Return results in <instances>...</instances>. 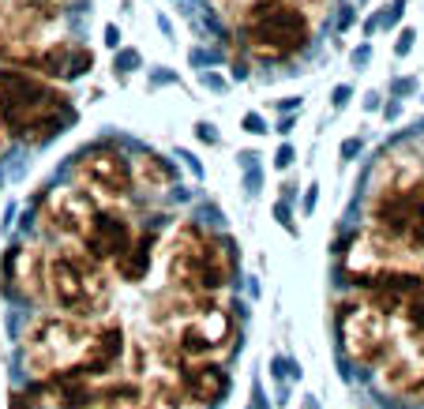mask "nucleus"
Segmentation results:
<instances>
[{
  "instance_id": "0eeeda50",
  "label": "nucleus",
  "mask_w": 424,
  "mask_h": 409,
  "mask_svg": "<svg viewBox=\"0 0 424 409\" xmlns=\"http://www.w3.org/2000/svg\"><path fill=\"white\" fill-rule=\"evenodd\" d=\"M154 334V331H151ZM180 360H222L237 349L241 323L222 297H196L188 312L162 334Z\"/></svg>"
},
{
  "instance_id": "20e7f679",
  "label": "nucleus",
  "mask_w": 424,
  "mask_h": 409,
  "mask_svg": "<svg viewBox=\"0 0 424 409\" xmlns=\"http://www.w3.org/2000/svg\"><path fill=\"white\" fill-rule=\"evenodd\" d=\"M45 301L60 315L101 319L113 301V278L79 244H60L45 252Z\"/></svg>"
},
{
  "instance_id": "b1692460",
  "label": "nucleus",
  "mask_w": 424,
  "mask_h": 409,
  "mask_svg": "<svg viewBox=\"0 0 424 409\" xmlns=\"http://www.w3.org/2000/svg\"><path fill=\"white\" fill-rule=\"evenodd\" d=\"M105 45H113V49L121 45V31H117V23H109V26H105Z\"/></svg>"
},
{
  "instance_id": "f8f14e48",
  "label": "nucleus",
  "mask_w": 424,
  "mask_h": 409,
  "mask_svg": "<svg viewBox=\"0 0 424 409\" xmlns=\"http://www.w3.org/2000/svg\"><path fill=\"white\" fill-rule=\"evenodd\" d=\"M0 290L8 301L34 304L45 301V248L42 244H12L0 256Z\"/></svg>"
},
{
  "instance_id": "c85d7f7f",
  "label": "nucleus",
  "mask_w": 424,
  "mask_h": 409,
  "mask_svg": "<svg viewBox=\"0 0 424 409\" xmlns=\"http://www.w3.org/2000/svg\"><path fill=\"white\" fill-rule=\"evenodd\" d=\"M8 139H12V135H8L4 124H0V158H4V151H8Z\"/></svg>"
},
{
  "instance_id": "7ed1b4c3",
  "label": "nucleus",
  "mask_w": 424,
  "mask_h": 409,
  "mask_svg": "<svg viewBox=\"0 0 424 409\" xmlns=\"http://www.w3.org/2000/svg\"><path fill=\"white\" fill-rule=\"evenodd\" d=\"M165 259V285L192 297H222L237 278V248L233 240L199 226L180 222L162 244Z\"/></svg>"
},
{
  "instance_id": "4be33fe9",
  "label": "nucleus",
  "mask_w": 424,
  "mask_h": 409,
  "mask_svg": "<svg viewBox=\"0 0 424 409\" xmlns=\"http://www.w3.org/2000/svg\"><path fill=\"white\" fill-rule=\"evenodd\" d=\"M413 49V31H409V26H405V31L398 34V45H394V53H398V57H402V53H409Z\"/></svg>"
},
{
  "instance_id": "4468645a",
  "label": "nucleus",
  "mask_w": 424,
  "mask_h": 409,
  "mask_svg": "<svg viewBox=\"0 0 424 409\" xmlns=\"http://www.w3.org/2000/svg\"><path fill=\"white\" fill-rule=\"evenodd\" d=\"M26 68L38 72L45 79H53V83H71V79L87 76V72L94 68V49L76 42V38H53L34 53V60L26 64Z\"/></svg>"
},
{
  "instance_id": "39448f33",
  "label": "nucleus",
  "mask_w": 424,
  "mask_h": 409,
  "mask_svg": "<svg viewBox=\"0 0 424 409\" xmlns=\"http://www.w3.org/2000/svg\"><path fill=\"white\" fill-rule=\"evenodd\" d=\"M237 38L248 57L282 64L300 57L316 38V23L304 4L293 0H244L237 15Z\"/></svg>"
},
{
  "instance_id": "7c9ffc66",
  "label": "nucleus",
  "mask_w": 424,
  "mask_h": 409,
  "mask_svg": "<svg viewBox=\"0 0 424 409\" xmlns=\"http://www.w3.org/2000/svg\"><path fill=\"white\" fill-rule=\"evenodd\" d=\"M53 4H68V0H53Z\"/></svg>"
},
{
  "instance_id": "ddd939ff",
  "label": "nucleus",
  "mask_w": 424,
  "mask_h": 409,
  "mask_svg": "<svg viewBox=\"0 0 424 409\" xmlns=\"http://www.w3.org/2000/svg\"><path fill=\"white\" fill-rule=\"evenodd\" d=\"M135 233H139V229H135V222L128 218L121 207H101L98 218L90 222L87 237L79 240V248H83V252H90L98 263L113 267L117 259H121L128 248H132Z\"/></svg>"
},
{
  "instance_id": "a211bd4d",
  "label": "nucleus",
  "mask_w": 424,
  "mask_h": 409,
  "mask_svg": "<svg viewBox=\"0 0 424 409\" xmlns=\"http://www.w3.org/2000/svg\"><path fill=\"white\" fill-rule=\"evenodd\" d=\"M154 252H158V233H151V229H139L132 240V248L113 263V274L121 278V282H143L146 274H151V263H154Z\"/></svg>"
},
{
  "instance_id": "9d476101",
  "label": "nucleus",
  "mask_w": 424,
  "mask_h": 409,
  "mask_svg": "<svg viewBox=\"0 0 424 409\" xmlns=\"http://www.w3.org/2000/svg\"><path fill=\"white\" fill-rule=\"evenodd\" d=\"M71 173H76V184L87 188L98 203L105 207H121L135 195L132 184V158H128L117 143L101 139V143L83 147L71 162Z\"/></svg>"
},
{
  "instance_id": "6ab92c4d",
  "label": "nucleus",
  "mask_w": 424,
  "mask_h": 409,
  "mask_svg": "<svg viewBox=\"0 0 424 409\" xmlns=\"http://www.w3.org/2000/svg\"><path fill=\"white\" fill-rule=\"evenodd\" d=\"M146 398H143V383L135 376H109L105 383H98V402L94 409H143Z\"/></svg>"
},
{
  "instance_id": "1a4fd4ad",
  "label": "nucleus",
  "mask_w": 424,
  "mask_h": 409,
  "mask_svg": "<svg viewBox=\"0 0 424 409\" xmlns=\"http://www.w3.org/2000/svg\"><path fill=\"white\" fill-rule=\"evenodd\" d=\"M338 334H342L346 357L357 368H380L387 360V353L394 349L398 327H394V315L383 312L380 304L357 301L338 312Z\"/></svg>"
},
{
  "instance_id": "6e6552de",
  "label": "nucleus",
  "mask_w": 424,
  "mask_h": 409,
  "mask_svg": "<svg viewBox=\"0 0 424 409\" xmlns=\"http://www.w3.org/2000/svg\"><path fill=\"white\" fill-rule=\"evenodd\" d=\"M64 4L53 0H0V64L26 68L45 42L60 38Z\"/></svg>"
},
{
  "instance_id": "dca6fc26",
  "label": "nucleus",
  "mask_w": 424,
  "mask_h": 409,
  "mask_svg": "<svg viewBox=\"0 0 424 409\" xmlns=\"http://www.w3.org/2000/svg\"><path fill=\"white\" fill-rule=\"evenodd\" d=\"M180 383H184V394H188L192 409H210L229 390V376L218 360H184Z\"/></svg>"
},
{
  "instance_id": "2eb2a0df",
  "label": "nucleus",
  "mask_w": 424,
  "mask_h": 409,
  "mask_svg": "<svg viewBox=\"0 0 424 409\" xmlns=\"http://www.w3.org/2000/svg\"><path fill=\"white\" fill-rule=\"evenodd\" d=\"M380 383L391 394H413L424 383V338H417V334L394 338V349L380 365Z\"/></svg>"
},
{
  "instance_id": "412c9836",
  "label": "nucleus",
  "mask_w": 424,
  "mask_h": 409,
  "mask_svg": "<svg viewBox=\"0 0 424 409\" xmlns=\"http://www.w3.org/2000/svg\"><path fill=\"white\" fill-rule=\"evenodd\" d=\"M113 68H117V76H128V72H132V68H139V53H135V49H124V53H117Z\"/></svg>"
},
{
  "instance_id": "f03ea898",
  "label": "nucleus",
  "mask_w": 424,
  "mask_h": 409,
  "mask_svg": "<svg viewBox=\"0 0 424 409\" xmlns=\"http://www.w3.org/2000/svg\"><path fill=\"white\" fill-rule=\"evenodd\" d=\"M0 124L19 143L42 147L76 124V106L60 83L31 68L0 64Z\"/></svg>"
},
{
  "instance_id": "f3484780",
  "label": "nucleus",
  "mask_w": 424,
  "mask_h": 409,
  "mask_svg": "<svg viewBox=\"0 0 424 409\" xmlns=\"http://www.w3.org/2000/svg\"><path fill=\"white\" fill-rule=\"evenodd\" d=\"M132 184L143 195H162L177 184V165L158 151H135L132 154Z\"/></svg>"
},
{
  "instance_id": "bb28decb",
  "label": "nucleus",
  "mask_w": 424,
  "mask_h": 409,
  "mask_svg": "<svg viewBox=\"0 0 424 409\" xmlns=\"http://www.w3.org/2000/svg\"><path fill=\"white\" fill-rule=\"evenodd\" d=\"M199 135H203V139H207V143H214V139H218L214 132H210V124H199Z\"/></svg>"
},
{
  "instance_id": "a878e982",
  "label": "nucleus",
  "mask_w": 424,
  "mask_h": 409,
  "mask_svg": "<svg viewBox=\"0 0 424 409\" xmlns=\"http://www.w3.org/2000/svg\"><path fill=\"white\" fill-rule=\"evenodd\" d=\"M293 4H304L308 12H316V8H319V4H327V0H293Z\"/></svg>"
},
{
  "instance_id": "5701e85b",
  "label": "nucleus",
  "mask_w": 424,
  "mask_h": 409,
  "mask_svg": "<svg viewBox=\"0 0 424 409\" xmlns=\"http://www.w3.org/2000/svg\"><path fill=\"white\" fill-rule=\"evenodd\" d=\"M244 132H255V135H260V132H266V128H263V120L255 117V113H248V117H244Z\"/></svg>"
},
{
  "instance_id": "aec40b11",
  "label": "nucleus",
  "mask_w": 424,
  "mask_h": 409,
  "mask_svg": "<svg viewBox=\"0 0 424 409\" xmlns=\"http://www.w3.org/2000/svg\"><path fill=\"white\" fill-rule=\"evenodd\" d=\"M394 327H398V334H417V338H424V301L402 304V308L394 312Z\"/></svg>"
},
{
  "instance_id": "2f4dec72",
  "label": "nucleus",
  "mask_w": 424,
  "mask_h": 409,
  "mask_svg": "<svg viewBox=\"0 0 424 409\" xmlns=\"http://www.w3.org/2000/svg\"><path fill=\"white\" fill-rule=\"evenodd\" d=\"M143 409H146V406H143Z\"/></svg>"
},
{
  "instance_id": "cd10ccee",
  "label": "nucleus",
  "mask_w": 424,
  "mask_h": 409,
  "mask_svg": "<svg viewBox=\"0 0 424 409\" xmlns=\"http://www.w3.org/2000/svg\"><path fill=\"white\" fill-rule=\"evenodd\" d=\"M346 98H349V87H338V90H334V106H342Z\"/></svg>"
},
{
  "instance_id": "9b49d317",
  "label": "nucleus",
  "mask_w": 424,
  "mask_h": 409,
  "mask_svg": "<svg viewBox=\"0 0 424 409\" xmlns=\"http://www.w3.org/2000/svg\"><path fill=\"white\" fill-rule=\"evenodd\" d=\"M101 207H105V203H98L94 195L87 188H79V184H57V188H49L42 195L38 222L49 237L64 240V244H79Z\"/></svg>"
},
{
  "instance_id": "393cba45",
  "label": "nucleus",
  "mask_w": 424,
  "mask_h": 409,
  "mask_svg": "<svg viewBox=\"0 0 424 409\" xmlns=\"http://www.w3.org/2000/svg\"><path fill=\"white\" fill-rule=\"evenodd\" d=\"M274 162H278V169H285V165L293 162V151H289V147H282V151H278V158H274Z\"/></svg>"
},
{
  "instance_id": "423d86ee",
  "label": "nucleus",
  "mask_w": 424,
  "mask_h": 409,
  "mask_svg": "<svg viewBox=\"0 0 424 409\" xmlns=\"http://www.w3.org/2000/svg\"><path fill=\"white\" fill-rule=\"evenodd\" d=\"M98 319H76V315H38L23 334V368L31 379H45L57 372H83L90 338Z\"/></svg>"
},
{
  "instance_id": "c756f323",
  "label": "nucleus",
  "mask_w": 424,
  "mask_h": 409,
  "mask_svg": "<svg viewBox=\"0 0 424 409\" xmlns=\"http://www.w3.org/2000/svg\"><path fill=\"white\" fill-rule=\"evenodd\" d=\"M413 394H421V398H424V383H421V387H417V390H413Z\"/></svg>"
},
{
  "instance_id": "f257e3e1",
  "label": "nucleus",
  "mask_w": 424,
  "mask_h": 409,
  "mask_svg": "<svg viewBox=\"0 0 424 409\" xmlns=\"http://www.w3.org/2000/svg\"><path fill=\"white\" fill-rule=\"evenodd\" d=\"M364 218L372 233L424 256V158L387 147L368 181Z\"/></svg>"
}]
</instances>
